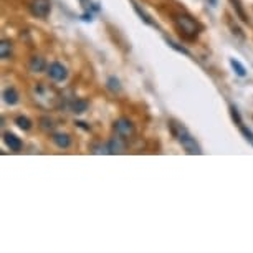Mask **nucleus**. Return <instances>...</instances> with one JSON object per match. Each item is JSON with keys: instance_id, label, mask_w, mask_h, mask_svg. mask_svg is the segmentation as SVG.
Returning a JSON list of instances; mask_svg holds the SVG:
<instances>
[{"instance_id": "nucleus-1", "label": "nucleus", "mask_w": 253, "mask_h": 253, "mask_svg": "<svg viewBox=\"0 0 253 253\" xmlns=\"http://www.w3.org/2000/svg\"><path fill=\"white\" fill-rule=\"evenodd\" d=\"M172 20H174L175 28H177L180 33V37H184L185 40H195L200 33V25L190 15H185V13H175Z\"/></svg>"}, {"instance_id": "nucleus-2", "label": "nucleus", "mask_w": 253, "mask_h": 253, "mask_svg": "<svg viewBox=\"0 0 253 253\" xmlns=\"http://www.w3.org/2000/svg\"><path fill=\"white\" fill-rule=\"evenodd\" d=\"M170 131H172V134L177 137V141L182 144V147L189 152V154H202V151H200V146L197 144V141H195L194 137L189 134V131L185 129L182 124H179L175 121H170Z\"/></svg>"}, {"instance_id": "nucleus-3", "label": "nucleus", "mask_w": 253, "mask_h": 253, "mask_svg": "<svg viewBox=\"0 0 253 253\" xmlns=\"http://www.w3.org/2000/svg\"><path fill=\"white\" fill-rule=\"evenodd\" d=\"M51 3L50 0H32L30 2V12L37 18H46L50 15Z\"/></svg>"}, {"instance_id": "nucleus-4", "label": "nucleus", "mask_w": 253, "mask_h": 253, "mask_svg": "<svg viewBox=\"0 0 253 253\" xmlns=\"http://www.w3.org/2000/svg\"><path fill=\"white\" fill-rule=\"evenodd\" d=\"M114 131H116V134L124 137V139H129V137L134 134V126H132V123L129 119L121 118L114 123Z\"/></svg>"}, {"instance_id": "nucleus-5", "label": "nucleus", "mask_w": 253, "mask_h": 253, "mask_svg": "<svg viewBox=\"0 0 253 253\" xmlns=\"http://www.w3.org/2000/svg\"><path fill=\"white\" fill-rule=\"evenodd\" d=\"M48 76L55 81H65L68 78V70L61 63H58V61H53V63L48 66Z\"/></svg>"}, {"instance_id": "nucleus-6", "label": "nucleus", "mask_w": 253, "mask_h": 253, "mask_svg": "<svg viewBox=\"0 0 253 253\" xmlns=\"http://www.w3.org/2000/svg\"><path fill=\"white\" fill-rule=\"evenodd\" d=\"M124 141H126V139L121 137L119 134H116V137H113V139L109 141V144H108L109 154H119V152H123L124 149H126V142H124Z\"/></svg>"}, {"instance_id": "nucleus-7", "label": "nucleus", "mask_w": 253, "mask_h": 253, "mask_svg": "<svg viewBox=\"0 0 253 253\" xmlns=\"http://www.w3.org/2000/svg\"><path fill=\"white\" fill-rule=\"evenodd\" d=\"M3 141H5V144L10 147V151H22L23 147V142L20 137H17L15 134H12V132H3Z\"/></svg>"}, {"instance_id": "nucleus-8", "label": "nucleus", "mask_w": 253, "mask_h": 253, "mask_svg": "<svg viewBox=\"0 0 253 253\" xmlns=\"http://www.w3.org/2000/svg\"><path fill=\"white\" fill-rule=\"evenodd\" d=\"M51 139H53V142L60 147V149H68L71 146V137L68 134H65V132H56Z\"/></svg>"}, {"instance_id": "nucleus-9", "label": "nucleus", "mask_w": 253, "mask_h": 253, "mask_svg": "<svg viewBox=\"0 0 253 253\" xmlns=\"http://www.w3.org/2000/svg\"><path fill=\"white\" fill-rule=\"evenodd\" d=\"M3 101H5L7 104H10V106L17 104L18 103V93H17V89L13 88V86L7 88L5 91H3Z\"/></svg>"}, {"instance_id": "nucleus-10", "label": "nucleus", "mask_w": 253, "mask_h": 253, "mask_svg": "<svg viewBox=\"0 0 253 253\" xmlns=\"http://www.w3.org/2000/svg\"><path fill=\"white\" fill-rule=\"evenodd\" d=\"M28 68H30V71H33V73H40V71L45 70V60L40 58V56H33L30 60V63H28Z\"/></svg>"}, {"instance_id": "nucleus-11", "label": "nucleus", "mask_w": 253, "mask_h": 253, "mask_svg": "<svg viewBox=\"0 0 253 253\" xmlns=\"http://www.w3.org/2000/svg\"><path fill=\"white\" fill-rule=\"evenodd\" d=\"M86 109H88V101H86V99H75V101L71 103V111L76 113V114L84 113Z\"/></svg>"}, {"instance_id": "nucleus-12", "label": "nucleus", "mask_w": 253, "mask_h": 253, "mask_svg": "<svg viewBox=\"0 0 253 253\" xmlns=\"http://www.w3.org/2000/svg\"><path fill=\"white\" fill-rule=\"evenodd\" d=\"M10 53H12V42L2 40V43H0V56H2V60H7Z\"/></svg>"}, {"instance_id": "nucleus-13", "label": "nucleus", "mask_w": 253, "mask_h": 253, "mask_svg": "<svg viewBox=\"0 0 253 253\" xmlns=\"http://www.w3.org/2000/svg\"><path fill=\"white\" fill-rule=\"evenodd\" d=\"M15 124L23 131H28L32 127V121L27 116H17L15 118Z\"/></svg>"}, {"instance_id": "nucleus-14", "label": "nucleus", "mask_w": 253, "mask_h": 253, "mask_svg": "<svg viewBox=\"0 0 253 253\" xmlns=\"http://www.w3.org/2000/svg\"><path fill=\"white\" fill-rule=\"evenodd\" d=\"M230 66L233 70H235V73L238 75V76H245L247 75V70H245V66H243L240 61L238 60H235V58H232L230 60Z\"/></svg>"}, {"instance_id": "nucleus-15", "label": "nucleus", "mask_w": 253, "mask_h": 253, "mask_svg": "<svg viewBox=\"0 0 253 253\" xmlns=\"http://www.w3.org/2000/svg\"><path fill=\"white\" fill-rule=\"evenodd\" d=\"M108 88L111 89V91H121V84H119V80L111 76V78H108Z\"/></svg>"}, {"instance_id": "nucleus-16", "label": "nucleus", "mask_w": 253, "mask_h": 253, "mask_svg": "<svg viewBox=\"0 0 253 253\" xmlns=\"http://www.w3.org/2000/svg\"><path fill=\"white\" fill-rule=\"evenodd\" d=\"M134 10L137 12V15H139V17L142 18V20H144V22L147 23V25H152V27H154V22L151 20L149 15H147L146 12H142V10H141V8H139V5H137V3H134Z\"/></svg>"}, {"instance_id": "nucleus-17", "label": "nucleus", "mask_w": 253, "mask_h": 253, "mask_svg": "<svg viewBox=\"0 0 253 253\" xmlns=\"http://www.w3.org/2000/svg\"><path fill=\"white\" fill-rule=\"evenodd\" d=\"M238 127H240L242 134L245 136V139H247V141H250V144L253 146V132H252L250 129H248V127L243 126V124H240V126H238Z\"/></svg>"}, {"instance_id": "nucleus-18", "label": "nucleus", "mask_w": 253, "mask_h": 253, "mask_svg": "<svg viewBox=\"0 0 253 253\" xmlns=\"http://www.w3.org/2000/svg\"><path fill=\"white\" fill-rule=\"evenodd\" d=\"M232 3H233V7L237 8V12H238V15H240V18L243 22H247L248 18L245 17V13H243V8H242V5H240V0H232Z\"/></svg>"}, {"instance_id": "nucleus-19", "label": "nucleus", "mask_w": 253, "mask_h": 253, "mask_svg": "<svg viewBox=\"0 0 253 253\" xmlns=\"http://www.w3.org/2000/svg\"><path fill=\"white\" fill-rule=\"evenodd\" d=\"M230 114H232V119L235 121L238 126L242 124V118H240V113H238V109L235 106H230Z\"/></svg>"}, {"instance_id": "nucleus-20", "label": "nucleus", "mask_w": 253, "mask_h": 253, "mask_svg": "<svg viewBox=\"0 0 253 253\" xmlns=\"http://www.w3.org/2000/svg\"><path fill=\"white\" fill-rule=\"evenodd\" d=\"M167 43H169V46H170V48L177 50V51H179V53L189 55V51H187V50H185V48H184V46H179L177 43H174V42H172V40H167Z\"/></svg>"}, {"instance_id": "nucleus-21", "label": "nucleus", "mask_w": 253, "mask_h": 253, "mask_svg": "<svg viewBox=\"0 0 253 253\" xmlns=\"http://www.w3.org/2000/svg\"><path fill=\"white\" fill-rule=\"evenodd\" d=\"M81 18H83V20H84V22L91 20V13H84V15H81Z\"/></svg>"}, {"instance_id": "nucleus-22", "label": "nucleus", "mask_w": 253, "mask_h": 253, "mask_svg": "<svg viewBox=\"0 0 253 253\" xmlns=\"http://www.w3.org/2000/svg\"><path fill=\"white\" fill-rule=\"evenodd\" d=\"M76 124H78L80 127H83V129H89V127H88V126H84V123H81V121H78Z\"/></svg>"}, {"instance_id": "nucleus-23", "label": "nucleus", "mask_w": 253, "mask_h": 253, "mask_svg": "<svg viewBox=\"0 0 253 253\" xmlns=\"http://www.w3.org/2000/svg\"><path fill=\"white\" fill-rule=\"evenodd\" d=\"M210 3H212V7L217 5V0H210Z\"/></svg>"}]
</instances>
